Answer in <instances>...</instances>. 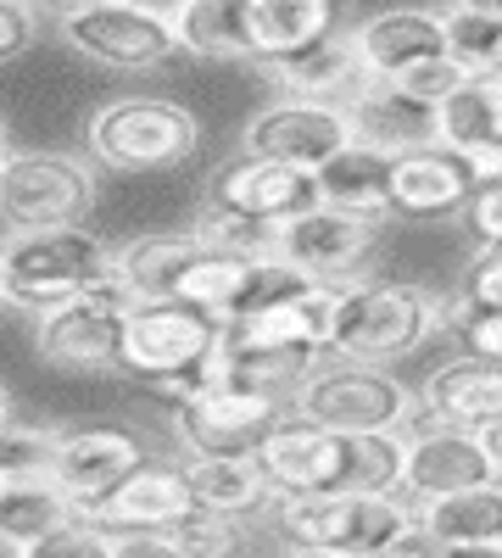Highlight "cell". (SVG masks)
I'll list each match as a JSON object with an SVG mask.
<instances>
[{"mask_svg": "<svg viewBox=\"0 0 502 558\" xmlns=\"http://www.w3.org/2000/svg\"><path fill=\"white\" fill-rule=\"evenodd\" d=\"M118 279V252H107L101 235L89 229H34V235H12L7 263H0V291L17 313H57L89 291H101Z\"/></svg>", "mask_w": 502, "mask_h": 558, "instance_id": "obj_1", "label": "cell"}, {"mask_svg": "<svg viewBox=\"0 0 502 558\" xmlns=\"http://www.w3.org/2000/svg\"><path fill=\"white\" fill-rule=\"evenodd\" d=\"M419 525V502L402 492H313L285 497L280 536L285 547H325L352 558H385V547Z\"/></svg>", "mask_w": 502, "mask_h": 558, "instance_id": "obj_2", "label": "cell"}, {"mask_svg": "<svg viewBox=\"0 0 502 558\" xmlns=\"http://www.w3.org/2000/svg\"><path fill=\"white\" fill-rule=\"evenodd\" d=\"M201 123L191 107L162 96H123L107 101L84 129V146L112 173H162L196 157Z\"/></svg>", "mask_w": 502, "mask_h": 558, "instance_id": "obj_3", "label": "cell"}, {"mask_svg": "<svg viewBox=\"0 0 502 558\" xmlns=\"http://www.w3.org/2000/svg\"><path fill=\"white\" fill-rule=\"evenodd\" d=\"M291 402L296 413L318 418V425H330L341 436L407 430V418H414V391L396 375H385L380 363L341 357V352H330V363H313Z\"/></svg>", "mask_w": 502, "mask_h": 558, "instance_id": "obj_4", "label": "cell"}, {"mask_svg": "<svg viewBox=\"0 0 502 558\" xmlns=\"http://www.w3.org/2000/svg\"><path fill=\"white\" fill-rule=\"evenodd\" d=\"M436 324H441V302L430 291L402 286V279H352L341 291L335 352L363 357V363H385V357H402L419 341H430Z\"/></svg>", "mask_w": 502, "mask_h": 558, "instance_id": "obj_5", "label": "cell"}, {"mask_svg": "<svg viewBox=\"0 0 502 558\" xmlns=\"http://www.w3.org/2000/svg\"><path fill=\"white\" fill-rule=\"evenodd\" d=\"M62 39L84 62H101L112 73H151L185 51L173 17L140 7V0H89L78 12H62Z\"/></svg>", "mask_w": 502, "mask_h": 558, "instance_id": "obj_6", "label": "cell"}, {"mask_svg": "<svg viewBox=\"0 0 502 558\" xmlns=\"http://www.w3.org/2000/svg\"><path fill=\"white\" fill-rule=\"evenodd\" d=\"M12 235L34 229H78L96 207V168L68 157V151H17L0 173Z\"/></svg>", "mask_w": 502, "mask_h": 558, "instance_id": "obj_7", "label": "cell"}, {"mask_svg": "<svg viewBox=\"0 0 502 558\" xmlns=\"http://www.w3.org/2000/svg\"><path fill=\"white\" fill-rule=\"evenodd\" d=\"M230 336V324L191 307V302H134L128 336H123V368L151 386H173Z\"/></svg>", "mask_w": 502, "mask_h": 558, "instance_id": "obj_8", "label": "cell"}, {"mask_svg": "<svg viewBox=\"0 0 502 558\" xmlns=\"http://www.w3.org/2000/svg\"><path fill=\"white\" fill-rule=\"evenodd\" d=\"M346 286H318V279H285L268 291L252 313L230 324V341L241 352H307L325 357L335 352V318H341Z\"/></svg>", "mask_w": 502, "mask_h": 558, "instance_id": "obj_9", "label": "cell"}, {"mask_svg": "<svg viewBox=\"0 0 502 558\" xmlns=\"http://www.w3.org/2000/svg\"><path fill=\"white\" fill-rule=\"evenodd\" d=\"M375 241H380V218H363V213L318 202V207L280 223V268L291 279L352 286V274L369 263Z\"/></svg>", "mask_w": 502, "mask_h": 558, "instance_id": "obj_10", "label": "cell"}, {"mask_svg": "<svg viewBox=\"0 0 502 558\" xmlns=\"http://www.w3.org/2000/svg\"><path fill=\"white\" fill-rule=\"evenodd\" d=\"M497 458L486 447L480 430H458L436 418L425 402L407 418V470H402V497L430 502V497H452V492H469L497 481Z\"/></svg>", "mask_w": 502, "mask_h": 558, "instance_id": "obj_11", "label": "cell"}, {"mask_svg": "<svg viewBox=\"0 0 502 558\" xmlns=\"http://www.w3.org/2000/svg\"><path fill=\"white\" fill-rule=\"evenodd\" d=\"M134 296L118 286H101L57 313L39 318V357L57 368H84V375H107L123 368V336H128Z\"/></svg>", "mask_w": 502, "mask_h": 558, "instance_id": "obj_12", "label": "cell"}, {"mask_svg": "<svg viewBox=\"0 0 502 558\" xmlns=\"http://www.w3.org/2000/svg\"><path fill=\"white\" fill-rule=\"evenodd\" d=\"M257 463L273 497H313V492H346L352 481V436L318 425L307 413H285L257 447Z\"/></svg>", "mask_w": 502, "mask_h": 558, "instance_id": "obj_13", "label": "cell"}, {"mask_svg": "<svg viewBox=\"0 0 502 558\" xmlns=\"http://www.w3.org/2000/svg\"><path fill=\"white\" fill-rule=\"evenodd\" d=\"M196 486L185 475V463H140L128 481H118L101 497H73V520H89L101 531H173L191 514Z\"/></svg>", "mask_w": 502, "mask_h": 558, "instance_id": "obj_14", "label": "cell"}, {"mask_svg": "<svg viewBox=\"0 0 502 558\" xmlns=\"http://www.w3.org/2000/svg\"><path fill=\"white\" fill-rule=\"evenodd\" d=\"M285 418V397L262 386H230L173 402V430L191 452H257L268 430Z\"/></svg>", "mask_w": 502, "mask_h": 558, "instance_id": "obj_15", "label": "cell"}, {"mask_svg": "<svg viewBox=\"0 0 502 558\" xmlns=\"http://www.w3.org/2000/svg\"><path fill=\"white\" fill-rule=\"evenodd\" d=\"M352 140H357V134H352L346 107L296 101V96L262 107V112L246 123V151L273 157V162H291V168H307V173H318L330 157H341Z\"/></svg>", "mask_w": 502, "mask_h": 558, "instance_id": "obj_16", "label": "cell"}, {"mask_svg": "<svg viewBox=\"0 0 502 558\" xmlns=\"http://www.w3.org/2000/svg\"><path fill=\"white\" fill-rule=\"evenodd\" d=\"M318 173L273 162V157H230L212 179H207V207L218 213H241V218H262V223H285L307 207H318Z\"/></svg>", "mask_w": 502, "mask_h": 558, "instance_id": "obj_17", "label": "cell"}, {"mask_svg": "<svg viewBox=\"0 0 502 558\" xmlns=\"http://www.w3.org/2000/svg\"><path fill=\"white\" fill-rule=\"evenodd\" d=\"M475 168L464 151H452L446 140H436V146H419V151H402L396 168H391V213L402 218H458L469 213L475 202Z\"/></svg>", "mask_w": 502, "mask_h": 558, "instance_id": "obj_18", "label": "cell"}, {"mask_svg": "<svg viewBox=\"0 0 502 558\" xmlns=\"http://www.w3.org/2000/svg\"><path fill=\"white\" fill-rule=\"evenodd\" d=\"M146 463V447L134 430L118 425H84L51 436V475L68 497H101L118 481H128Z\"/></svg>", "mask_w": 502, "mask_h": 558, "instance_id": "obj_19", "label": "cell"}, {"mask_svg": "<svg viewBox=\"0 0 502 558\" xmlns=\"http://www.w3.org/2000/svg\"><path fill=\"white\" fill-rule=\"evenodd\" d=\"M268 73L280 78L296 101H325V107H352L363 89L375 84V73L363 62L352 34H330V39L307 45V51H296L285 62H268Z\"/></svg>", "mask_w": 502, "mask_h": 558, "instance_id": "obj_20", "label": "cell"}, {"mask_svg": "<svg viewBox=\"0 0 502 558\" xmlns=\"http://www.w3.org/2000/svg\"><path fill=\"white\" fill-rule=\"evenodd\" d=\"M363 62H369L375 78H396L407 68H419L430 57H446L452 39H446V12H419V7H402V12H375L352 28Z\"/></svg>", "mask_w": 502, "mask_h": 558, "instance_id": "obj_21", "label": "cell"}, {"mask_svg": "<svg viewBox=\"0 0 502 558\" xmlns=\"http://www.w3.org/2000/svg\"><path fill=\"white\" fill-rule=\"evenodd\" d=\"M352 118V134L363 140V146H375L385 157H402V151H419V146H436L441 140V107H425L414 101L407 89L375 78L363 96L346 107Z\"/></svg>", "mask_w": 502, "mask_h": 558, "instance_id": "obj_22", "label": "cell"}, {"mask_svg": "<svg viewBox=\"0 0 502 558\" xmlns=\"http://www.w3.org/2000/svg\"><path fill=\"white\" fill-rule=\"evenodd\" d=\"M425 408L436 418H446V425L458 430H491L502 425V363L497 357H452L441 363L436 375L425 380Z\"/></svg>", "mask_w": 502, "mask_h": 558, "instance_id": "obj_23", "label": "cell"}, {"mask_svg": "<svg viewBox=\"0 0 502 558\" xmlns=\"http://www.w3.org/2000/svg\"><path fill=\"white\" fill-rule=\"evenodd\" d=\"M207 257L201 229H173V235H140L118 252V286L134 302H173L185 286L191 263Z\"/></svg>", "mask_w": 502, "mask_h": 558, "instance_id": "obj_24", "label": "cell"}, {"mask_svg": "<svg viewBox=\"0 0 502 558\" xmlns=\"http://www.w3.org/2000/svg\"><path fill=\"white\" fill-rule=\"evenodd\" d=\"M173 34L191 57L207 62H257V0H185L173 12Z\"/></svg>", "mask_w": 502, "mask_h": 558, "instance_id": "obj_25", "label": "cell"}, {"mask_svg": "<svg viewBox=\"0 0 502 558\" xmlns=\"http://www.w3.org/2000/svg\"><path fill=\"white\" fill-rule=\"evenodd\" d=\"M185 475L196 486V502L212 508V514H230V520L257 514V508L273 497L257 452H191Z\"/></svg>", "mask_w": 502, "mask_h": 558, "instance_id": "obj_26", "label": "cell"}, {"mask_svg": "<svg viewBox=\"0 0 502 558\" xmlns=\"http://www.w3.org/2000/svg\"><path fill=\"white\" fill-rule=\"evenodd\" d=\"M391 168H396V157L352 140L341 157H330L325 168H318V196H325L330 207L363 213V218H385L391 213Z\"/></svg>", "mask_w": 502, "mask_h": 558, "instance_id": "obj_27", "label": "cell"}, {"mask_svg": "<svg viewBox=\"0 0 502 558\" xmlns=\"http://www.w3.org/2000/svg\"><path fill=\"white\" fill-rule=\"evenodd\" d=\"M341 0H257V62H285L335 34Z\"/></svg>", "mask_w": 502, "mask_h": 558, "instance_id": "obj_28", "label": "cell"}, {"mask_svg": "<svg viewBox=\"0 0 502 558\" xmlns=\"http://www.w3.org/2000/svg\"><path fill=\"white\" fill-rule=\"evenodd\" d=\"M419 520L441 542H502V475L486 486H469V492L419 502Z\"/></svg>", "mask_w": 502, "mask_h": 558, "instance_id": "obj_29", "label": "cell"}, {"mask_svg": "<svg viewBox=\"0 0 502 558\" xmlns=\"http://www.w3.org/2000/svg\"><path fill=\"white\" fill-rule=\"evenodd\" d=\"M441 140H446L452 151H469V146H491V140H502V68L469 73V84L441 107Z\"/></svg>", "mask_w": 502, "mask_h": 558, "instance_id": "obj_30", "label": "cell"}, {"mask_svg": "<svg viewBox=\"0 0 502 558\" xmlns=\"http://www.w3.org/2000/svg\"><path fill=\"white\" fill-rule=\"evenodd\" d=\"M73 520V497L57 481L39 486H0V536L7 547H28L39 536H51Z\"/></svg>", "mask_w": 502, "mask_h": 558, "instance_id": "obj_31", "label": "cell"}, {"mask_svg": "<svg viewBox=\"0 0 502 558\" xmlns=\"http://www.w3.org/2000/svg\"><path fill=\"white\" fill-rule=\"evenodd\" d=\"M201 241L212 252H230V257H257V263H280V223H262V218H241V213H201Z\"/></svg>", "mask_w": 502, "mask_h": 558, "instance_id": "obj_32", "label": "cell"}, {"mask_svg": "<svg viewBox=\"0 0 502 558\" xmlns=\"http://www.w3.org/2000/svg\"><path fill=\"white\" fill-rule=\"evenodd\" d=\"M446 39H452V57L469 62V73L502 68V17L452 7V12H446Z\"/></svg>", "mask_w": 502, "mask_h": 558, "instance_id": "obj_33", "label": "cell"}, {"mask_svg": "<svg viewBox=\"0 0 502 558\" xmlns=\"http://www.w3.org/2000/svg\"><path fill=\"white\" fill-rule=\"evenodd\" d=\"M168 536L185 547L191 558H235V547H241V520L212 514V508H191V514L179 520Z\"/></svg>", "mask_w": 502, "mask_h": 558, "instance_id": "obj_34", "label": "cell"}, {"mask_svg": "<svg viewBox=\"0 0 502 558\" xmlns=\"http://www.w3.org/2000/svg\"><path fill=\"white\" fill-rule=\"evenodd\" d=\"M385 84H396V89H407L414 101H425V107H446L458 89L469 84V62H458V57H430V62H419V68H407V73H396V78H385Z\"/></svg>", "mask_w": 502, "mask_h": 558, "instance_id": "obj_35", "label": "cell"}, {"mask_svg": "<svg viewBox=\"0 0 502 558\" xmlns=\"http://www.w3.org/2000/svg\"><path fill=\"white\" fill-rule=\"evenodd\" d=\"M7 558H112V531L89 520H68L62 531L39 536L28 547H7Z\"/></svg>", "mask_w": 502, "mask_h": 558, "instance_id": "obj_36", "label": "cell"}, {"mask_svg": "<svg viewBox=\"0 0 502 558\" xmlns=\"http://www.w3.org/2000/svg\"><path fill=\"white\" fill-rule=\"evenodd\" d=\"M39 23H34V0H0V57L17 62L34 45Z\"/></svg>", "mask_w": 502, "mask_h": 558, "instance_id": "obj_37", "label": "cell"}, {"mask_svg": "<svg viewBox=\"0 0 502 558\" xmlns=\"http://www.w3.org/2000/svg\"><path fill=\"white\" fill-rule=\"evenodd\" d=\"M464 296L475 307H502V246H480V257L469 263Z\"/></svg>", "mask_w": 502, "mask_h": 558, "instance_id": "obj_38", "label": "cell"}, {"mask_svg": "<svg viewBox=\"0 0 502 558\" xmlns=\"http://www.w3.org/2000/svg\"><path fill=\"white\" fill-rule=\"evenodd\" d=\"M458 336L475 357H497L502 363V307H469V318L458 324Z\"/></svg>", "mask_w": 502, "mask_h": 558, "instance_id": "obj_39", "label": "cell"}, {"mask_svg": "<svg viewBox=\"0 0 502 558\" xmlns=\"http://www.w3.org/2000/svg\"><path fill=\"white\" fill-rule=\"evenodd\" d=\"M112 558H191L168 531H112Z\"/></svg>", "mask_w": 502, "mask_h": 558, "instance_id": "obj_40", "label": "cell"}, {"mask_svg": "<svg viewBox=\"0 0 502 558\" xmlns=\"http://www.w3.org/2000/svg\"><path fill=\"white\" fill-rule=\"evenodd\" d=\"M469 229L480 246H502V184H480L469 202Z\"/></svg>", "mask_w": 502, "mask_h": 558, "instance_id": "obj_41", "label": "cell"}, {"mask_svg": "<svg viewBox=\"0 0 502 558\" xmlns=\"http://www.w3.org/2000/svg\"><path fill=\"white\" fill-rule=\"evenodd\" d=\"M441 547H446V542H441V536L419 520L414 531H402V536L385 547V558H441Z\"/></svg>", "mask_w": 502, "mask_h": 558, "instance_id": "obj_42", "label": "cell"}, {"mask_svg": "<svg viewBox=\"0 0 502 558\" xmlns=\"http://www.w3.org/2000/svg\"><path fill=\"white\" fill-rule=\"evenodd\" d=\"M464 157L475 168V184H502V140H491V146H469Z\"/></svg>", "mask_w": 502, "mask_h": 558, "instance_id": "obj_43", "label": "cell"}, {"mask_svg": "<svg viewBox=\"0 0 502 558\" xmlns=\"http://www.w3.org/2000/svg\"><path fill=\"white\" fill-rule=\"evenodd\" d=\"M441 558H502V542H446Z\"/></svg>", "mask_w": 502, "mask_h": 558, "instance_id": "obj_44", "label": "cell"}, {"mask_svg": "<svg viewBox=\"0 0 502 558\" xmlns=\"http://www.w3.org/2000/svg\"><path fill=\"white\" fill-rule=\"evenodd\" d=\"M452 7H464V12H486V17H502V0H452Z\"/></svg>", "mask_w": 502, "mask_h": 558, "instance_id": "obj_45", "label": "cell"}, {"mask_svg": "<svg viewBox=\"0 0 502 558\" xmlns=\"http://www.w3.org/2000/svg\"><path fill=\"white\" fill-rule=\"evenodd\" d=\"M280 558H352V553H325V547H285Z\"/></svg>", "mask_w": 502, "mask_h": 558, "instance_id": "obj_46", "label": "cell"}, {"mask_svg": "<svg viewBox=\"0 0 502 558\" xmlns=\"http://www.w3.org/2000/svg\"><path fill=\"white\" fill-rule=\"evenodd\" d=\"M486 447H491V458H497V470H502V425H491V430H486Z\"/></svg>", "mask_w": 502, "mask_h": 558, "instance_id": "obj_47", "label": "cell"}, {"mask_svg": "<svg viewBox=\"0 0 502 558\" xmlns=\"http://www.w3.org/2000/svg\"><path fill=\"white\" fill-rule=\"evenodd\" d=\"M140 7H151V12H162V17H173L179 7H185V0H140Z\"/></svg>", "mask_w": 502, "mask_h": 558, "instance_id": "obj_48", "label": "cell"}, {"mask_svg": "<svg viewBox=\"0 0 502 558\" xmlns=\"http://www.w3.org/2000/svg\"><path fill=\"white\" fill-rule=\"evenodd\" d=\"M57 12H78V7H89V0H51Z\"/></svg>", "mask_w": 502, "mask_h": 558, "instance_id": "obj_49", "label": "cell"}]
</instances>
